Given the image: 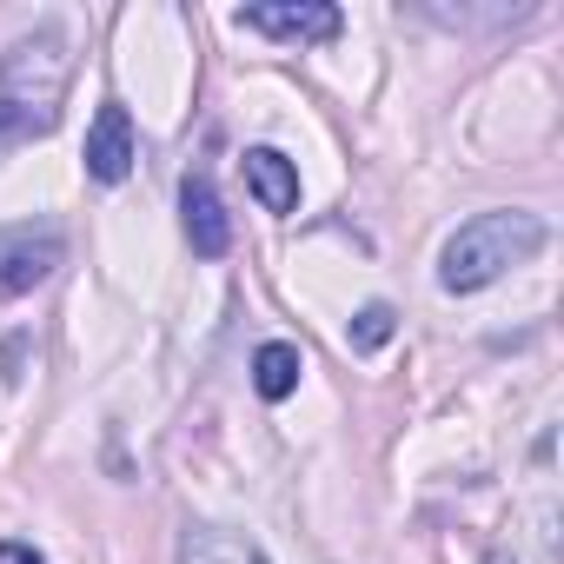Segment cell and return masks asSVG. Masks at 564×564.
Instances as JSON below:
<instances>
[{
	"mask_svg": "<svg viewBox=\"0 0 564 564\" xmlns=\"http://www.w3.org/2000/svg\"><path fill=\"white\" fill-rule=\"evenodd\" d=\"M491 564H505V557H491Z\"/></svg>",
	"mask_w": 564,
	"mask_h": 564,
	"instance_id": "obj_12",
	"label": "cell"
},
{
	"mask_svg": "<svg viewBox=\"0 0 564 564\" xmlns=\"http://www.w3.org/2000/svg\"><path fill=\"white\" fill-rule=\"evenodd\" d=\"M180 219H186V239H193L199 259H219V252L232 246V219H226V206H219V193H213L206 173H186V186H180Z\"/></svg>",
	"mask_w": 564,
	"mask_h": 564,
	"instance_id": "obj_6",
	"label": "cell"
},
{
	"mask_svg": "<svg viewBox=\"0 0 564 564\" xmlns=\"http://www.w3.org/2000/svg\"><path fill=\"white\" fill-rule=\"evenodd\" d=\"M300 372H306L300 346H279V339H272V346L252 352V386H259V399H272V405L300 392Z\"/></svg>",
	"mask_w": 564,
	"mask_h": 564,
	"instance_id": "obj_9",
	"label": "cell"
},
{
	"mask_svg": "<svg viewBox=\"0 0 564 564\" xmlns=\"http://www.w3.org/2000/svg\"><path fill=\"white\" fill-rule=\"evenodd\" d=\"M61 259H67V246L54 226H8L0 232V300H21V293L47 286Z\"/></svg>",
	"mask_w": 564,
	"mask_h": 564,
	"instance_id": "obj_3",
	"label": "cell"
},
{
	"mask_svg": "<svg viewBox=\"0 0 564 564\" xmlns=\"http://www.w3.org/2000/svg\"><path fill=\"white\" fill-rule=\"evenodd\" d=\"M133 160H140V147H133V120H127L120 100H107V107L94 113V133H87V173H94L100 186H120V180L133 173Z\"/></svg>",
	"mask_w": 564,
	"mask_h": 564,
	"instance_id": "obj_5",
	"label": "cell"
},
{
	"mask_svg": "<svg viewBox=\"0 0 564 564\" xmlns=\"http://www.w3.org/2000/svg\"><path fill=\"white\" fill-rule=\"evenodd\" d=\"M180 564H265V551L246 538V531H226V524H193L180 538Z\"/></svg>",
	"mask_w": 564,
	"mask_h": 564,
	"instance_id": "obj_8",
	"label": "cell"
},
{
	"mask_svg": "<svg viewBox=\"0 0 564 564\" xmlns=\"http://www.w3.org/2000/svg\"><path fill=\"white\" fill-rule=\"evenodd\" d=\"M0 564H47L34 544H0Z\"/></svg>",
	"mask_w": 564,
	"mask_h": 564,
	"instance_id": "obj_11",
	"label": "cell"
},
{
	"mask_svg": "<svg viewBox=\"0 0 564 564\" xmlns=\"http://www.w3.org/2000/svg\"><path fill=\"white\" fill-rule=\"evenodd\" d=\"M392 339V306H359L352 319V352H379Z\"/></svg>",
	"mask_w": 564,
	"mask_h": 564,
	"instance_id": "obj_10",
	"label": "cell"
},
{
	"mask_svg": "<svg viewBox=\"0 0 564 564\" xmlns=\"http://www.w3.org/2000/svg\"><path fill=\"white\" fill-rule=\"evenodd\" d=\"M232 21L246 34L286 41V47H306V41H333L339 34V8H333V0H265V8H239Z\"/></svg>",
	"mask_w": 564,
	"mask_h": 564,
	"instance_id": "obj_4",
	"label": "cell"
},
{
	"mask_svg": "<svg viewBox=\"0 0 564 564\" xmlns=\"http://www.w3.org/2000/svg\"><path fill=\"white\" fill-rule=\"evenodd\" d=\"M538 246H544V219L538 213H518V206L478 213V219H465L445 239V252H438V286L445 293H478V286H491V279H505L511 265H524Z\"/></svg>",
	"mask_w": 564,
	"mask_h": 564,
	"instance_id": "obj_2",
	"label": "cell"
},
{
	"mask_svg": "<svg viewBox=\"0 0 564 564\" xmlns=\"http://www.w3.org/2000/svg\"><path fill=\"white\" fill-rule=\"evenodd\" d=\"M67 80H74V54L54 28H41V34H28L0 54V147L54 133Z\"/></svg>",
	"mask_w": 564,
	"mask_h": 564,
	"instance_id": "obj_1",
	"label": "cell"
},
{
	"mask_svg": "<svg viewBox=\"0 0 564 564\" xmlns=\"http://www.w3.org/2000/svg\"><path fill=\"white\" fill-rule=\"evenodd\" d=\"M246 186L265 213H293L300 206V166L279 153V147H252L246 153Z\"/></svg>",
	"mask_w": 564,
	"mask_h": 564,
	"instance_id": "obj_7",
	"label": "cell"
}]
</instances>
